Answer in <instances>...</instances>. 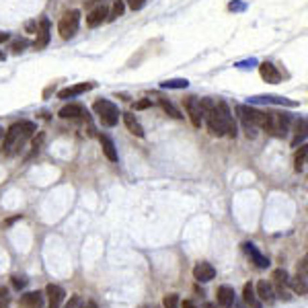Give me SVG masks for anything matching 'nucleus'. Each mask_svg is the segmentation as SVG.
I'll return each mask as SVG.
<instances>
[{"mask_svg":"<svg viewBox=\"0 0 308 308\" xmlns=\"http://www.w3.org/2000/svg\"><path fill=\"white\" fill-rule=\"evenodd\" d=\"M82 304H84V302H82V298L76 294V296H72V298H70V302H68L64 308H82Z\"/></svg>","mask_w":308,"mask_h":308,"instance_id":"obj_33","label":"nucleus"},{"mask_svg":"<svg viewBox=\"0 0 308 308\" xmlns=\"http://www.w3.org/2000/svg\"><path fill=\"white\" fill-rule=\"evenodd\" d=\"M140 308H158V306H154V304H152V306H140Z\"/></svg>","mask_w":308,"mask_h":308,"instance_id":"obj_44","label":"nucleus"},{"mask_svg":"<svg viewBox=\"0 0 308 308\" xmlns=\"http://www.w3.org/2000/svg\"><path fill=\"white\" fill-rule=\"evenodd\" d=\"M82 308H99L95 302H87V304H82Z\"/></svg>","mask_w":308,"mask_h":308,"instance_id":"obj_40","label":"nucleus"},{"mask_svg":"<svg viewBox=\"0 0 308 308\" xmlns=\"http://www.w3.org/2000/svg\"><path fill=\"white\" fill-rule=\"evenodd\" d=\"M288 286H292L296 294L306 296V292H308V288H306V273H300V271H298V276H296L294 280H290Z\"/></svg>","mask_w":308,"mask_h":308,"instance_id":"obj_25","label":"nucleus"},{"mask_svg":"<svg viewBox=\"0 0 308 308\" xmlns=\"http://www.w3.org/2000/svg\"><path fill=\"white\" fill-rule=\"evenodd\" d=\"M306 156H308V146H302V148L296 152V160H294L296 173H302V170L306 168Z\"/></svg>","mask_w":308,"mask_h":308,"instance_id":"obj_26","label":"nucleus"},{"mask_svg":"<svg viewBox=\"0 0 308 308\" xmlns=\"http://www.w3.org/2000/svg\"><path fill=\"white\" fill-rule=\"evenodd\" d=\"M201 113H203V122L208 124V130L212 136H226V126L222 122V115L216 107V103L210 101V99H201Z\"/></svg>","mask_w":308,"mask_h":308,"instance_id":"obj_2","label":"nucleus"},{"mask_svg":"<svg viewBox=\"0 0 308 308\" xmlns=\"http://www.w3.org/2000/svg\"><path fill=\"white\" fill-rule=\"evenodd\" d=\"M45 294L49 298V308H60L64 298H66V292H64V288L62 286H56V284H49L45 288Z\"/></svg>","mask_w":308,"mask_h":308,"instance_id":"obj_14","label":"nucleus"},{"mask_svg":"<svg viewBox=\"0 0 308 308\" xmlns=\"http://www.w3.org/2000/svg\"><path fill=\"white\" fill-rule=\"evenodd\" d=\"M10 35H8V33H0V43H4L6 39H8Z\"/></svg>","mask_w":308,"mask_h":308,"instance_id":"obj_39","label":"nucleus"},{"mask_svg":"<svg viewBox=\"0 0 308 308\" xmlns=\"http://www.w3.org/2000/svg\"><path fill=\"white\" fill-rule=\"evenodd\" d=\"M37 132V126L33 122H19V124H12L4 136V142H2V152L6 156H12L14 152H19V148H23V144L31 138L33 134Z\"/></svg>","mask_w":308,"mask_h":308,"instance_id":"obj_1","label":"nucleus"},{"mask_svg":"<svg viewBox=\"0 0 308 308\" xmlns=\"http://www.w3.org/2000/svg\"><path fill=\"white\" fill-rule=\"evenodd\" d=\"M19 308H43V294L41 292H27L19 300Z\"/></svg>","mask_w":308,"mask_h":308,"instance_id":"obj_18","label":"nucleus"},{"mask_svg":"<svg viewBox=\"0 0 308 308\" xmlns=\"http://www.w3.org/2000/svg\"><path fill=\"white\" fill-rule=\"evenodd\" d=\"M249 103H251V105H286V107H298L296 101H290V99H284V97H276V95L251 97Z\"/></svg>","mask_w":308,"mask_h":308,"instance_id":"obj_8","label":"nucleus"},{"mask_svg":"<svg viewBox=\"0 0 308 308\" xmlns=\"http://www.w3.org/2000/svg\"><path fill=\"white\" fill-rule=\"evenodd\" d=\"M47 43H49V21H47V19H43V21L39 23L37 39H35V43H33V47H35V49H43Z\"/></svg>","mask_w":308,"mask_h":308,"instance_id":"obj_20","label":"nucleus"},{"mask_svg":"<svg viewBox=\"0 0 308 308\" xmlns=\"http://www.w3.org/2000/svg\"><path fill=\"white\" fill-rule=\"evenodd\" d=\"M91 89H95V82H80V84H74V87L62 89V91L58 93V99H74V97H78V95H82V93L91 91Z\"/></svg>","mask_w":308,"mask_h":308,"instance_id":"obj_13","label":"nucleus"},{"mask_svg":"<svg viewBox=\"0 0 308 308\" xmlns=\"http://www.w3.org/2000/svg\"><path fill=\"white\" fill-rule=\"evenodd\" d=\"M27 45H29L27 39H16V41H12V51H14V54H19V51H23Z\"/></svg>","mask_w":308,"mask_h":308,"instance_id":"obj_32","label":"nucleus"},{"mask_svg":"<svg viewBox=\"0 0 308 308\" xmlns=\"http://www.w3.org/2000/svg\"><path fill=\"white\" fill-rule=\"evenodd\" d=\"M216 298H218V304L222 308H230L234 302H236V294H234V288L230 286H220L216 290Z\"/></svg>","mask_w":308,"mask_h":308,"instance_id":"obj_15","label":"nucleus"},{"mask_svg":"<svg viewBox=\"0 0 308 308\" xmlns=\"http://www.w3.org/2000/svg\"><path fill=\"white\" fill-rule=\"evenodd\" d=\"M271 280H273V286H276V298H282V300H290L292 296H290L288 292V284H290V276L286 269H276L271 273Z\"/></svg>","mask_w":308,"mask_h":308,"instance_id":"obj_7","label":"nucleus"},{"mask_svg":"<svg viewBox=\"0 0 308 308\" xmlns=\"http://www.w3.org/2000/svg\"><path fill=\"white\" fill-rule=\"evenodd\" d=\"M243 251L249 255V259H251L257 267H259V269H267V267H269V259H267V257H265L259 249H257L253 243H245V245H243Z\"/></svg>","mask_w":308,"mask_h":308,"instance_id":"obj_11","label":"nucleus"},{"mask_svg":"<svg viewBox=\"0 0 308 308\" xmlns=\"http://www.w3.org/2000/svg\"><path fill=\"white\" fill-rule=\"evenodd\" d=\"M93 109H95V113L99 115V119H101L103 126H107V128L117 126V122H119V111H117V107L113 105L111 101L101 99V101H97L95 105H93Z\"/></svg>","mask_w":308,"mask_h":308,"instance_id":"obj_4","label":"nucleus"},{"mask_svg":"<svg viewBox=\"0 0 308 308\" xmlns=\"http://www.w3.org/2000/svg\"><path fill=\"white\" fill-rule=\"evenodd\" d=\"M0 136H2V130H0Z\"/></svg>","mask_w":308,"mask_h":308,"instance_id":"obj_45","label":"nucleus"},{"mask_svg":"<svg viewBox=\"0 0 308 308\" xmlns=\"http://www.w3.org/2000/svg\"><path fill=\"white\" fill-rule=\"evenodd\" d=\"M243 298H245V304H247L249 308H263L259 296H257L255 288H253L251 284H245V288H243Z\"/></svg>","mask_w":308,"mask_h":308,"instance_id":"obj_23","label":"nucleus"},{"mask_svg":"<svg viewBox=\"0 0 308 308\" xmlns=\"http://www.w3.org/2000/svg\"><path fill=\"white\" fill-rule=\"evenodd\" d=\"M187 87H189V80L185 78H173V80L160 82V89H187Z\"/></svg>","mask_w":308,"mask_h":308,"instance_id":"obj_27","label":"nucleus"},{"mask_svg":"<svg viewBox=\"0 0 308 308\" xmlns=\"http://www.w3.org/2000/svg\"><path fill=\"white\" fill-rule=\"evenodd\" d=\"M12 286H14L16 290H23V288L27 286V280H25V278H19V276H14V278H12Z\"/></svg>","mask_w":308,"mask_h":308,"instance_id":"obj_34","label":"nucleus"},{"mask_svg":"<svg viewBox=\"0 0 308 308\" xmlns=\"http://www.w3.org/2000/svg\"><path fill=\"white\" fill-rule=\"evenodd\" d=\"M10 304V296L6 288H0V308H6Z\"/></svg>","mask_w":308,"mask_h":308,"instance_id":"obj_31","label":"nucleus"},{"mask_svg":"<svg viewBox=\"0 0 308 308\" xmlns=\"http://www.w3.org/2000/svg\"><path fill=\"white\" fill-rule=\"evenodd\" d=\"M181 308H197V306H195V304H193L191 300H185V302L181 304Z\"/></svg>","mask_w":308,"mask_h":308,"instance_id":"obj_38","label":"nucleus"},{"mask_svg":"<svg viewBox=\"0 0 308 308\" xmlns=\"http://www.w3.org/2000/svg\"><path fill=\"white\" fill-rule=\"evenodd\" d=\"M150 105H152V101H150V99H144V101L134 103V109H148Z\"/></svg>","mask_w":308,"mask_h":308,"instance_id":"obj_36","label":"nucleus"},{"mask_svg":"<svg viewBox=\"0 0 308 308\" xmlns=\"http://www.w3.org/2000/svg\"><path fill=\"white\" fill-rule=\"evenodd\" d=\"M236 111H238V115H241V119H243V124L247 126V134H249V138H253L255 136V128H259V122H261V113L263 111H259V109H255V107H251V105H238L236 107Z\"/></svg>","mask_w":308,"mask_h":308,"instance_id":"obj_6","label":"nucleus"},{"mask_svg":"<svg viewBox=\"0 0 308 308\" xmlns=\"http://www.w3.org/2000/svg\"><path fill=\"white\" fill-rule=\"evenodd\" d=\"M124 10H126V6H124L122 0H115V2H113V8H111V12H109L107 19H109V21H115L117 16H122V14H124Z\"/></svg>","mask_w":308,"mask_h":308,"instance_id":"obj_29","label":"nucleus"},{"mask_svg":"<svg viewBox=\"0 0 308 308\" xmlns=\"http://www.w3.org/2000/svg\"><path fill=\"white\" fill-rule=\"evenodd\" d=\"M4 58H6V56H4V54H2V51H0V62H2V60H4Z\"/></svg>","mask_w":308,"mask_h":308,"instance_id":"obj_43","label":"nucleus"},{"mask_svg":"<svg viewBox=\"0 0 308 308\" xmlns=\"http://www.w3.org/2000/svg\"><path fill=\"white\" fill-rule=\"evenodd\" d=\"M78 25H80V10L72 8V10L64 12V16H62L60 23H58V33H60V37H62V39L74 37V33L78 31Z\"/></svg>","mask_w":308,"mask_h":308,"instance_id":"obj_5","label":"nucleus"},{"mask_svg":"<svg viewBox=\"0 0 308 308\" xmlns=\"http://www.w3.org/2000/svg\"><path fill=\"white\" fill-rule=\"evenodd\" d=\"M185 109L187 113H189V119H191V124L195 128H201L203 124V113H201V103L195 99V97H189L185 101Z\"/></svg>","mask_w":308,"mask_h":308,"instance_id":"obj_10","label":"nucleus"},{"mask_svg":"<svg viewBox=\"0 0 308 308\" xmlns=\"http://www.w3.org/2000/svg\"><path fill=\"white\" fill-rule=\"evenodd\" d=\"M259 74H261V78H263L265 82H269V84H278V82L282 80L280 70H278V68L273 66L271 62H263V64L259 66Z\"/></svg>","mask_w":308,"mask_h":308,"instance_id":"obj_16","label":"nucleus"},{"mask_svg":"<svg viewBox=\"0 0 308 308\" xmlns=\"http://www.w3.org/2000/svg\"><path fill=\"white\" fill-rule=\"evenodd\" d=\"M193 278L199 282V284H208L216 278V269L214 265H210L208 261H199L195 267H193Z\"/></svg>","mask_w":308,"mask_h":308,"instance_id":"obj_9","label":"nucleus"},{"mask_svg":"<svg viewBox=\"0 0 308 308\" xmlns=\"http://www.w3.org/2000/svg\"><path fill=\"white\" fill-rule=\"evenodd\" d=\"M228 8H230V10H243V8H245V4H241V2H230V4H228Z\"/></svg>","mask_w":308,"mask_h":308,"instance_id":"obj_37","label":"nucleus"},{"mask_svg":"<svg viewBox=\"0 0 308 308\" xmlns=\"http://www.w3.org/2000/svg\"><path fill=\"white\" fill-rule=\"evenodd\" d=\"M216 107H218V111L222 115V122H224V126H226V136L234 138V136H236V124H234V119H232V113H230L228 105H226L224 101H218Z\"/></svg>","mask_w":308,"mask_h":308,"instance_id":"obj_12","label":"nucleus"},{"mask_svg":"<svg viewBox=\"0 0 308 308\" xmlns=\"http://www.w3.org/2000/svg\"><path fill=\"white\" fill-rule=\"evenodd\" d=\"M128 4H130V8H132V10H140V8L146 4V0H130Z\"/></svg>","mask_w":308,"mask_h":308,"instance_id":"obj_35","label":"nucleus"},{"mask_svg":"<svg viewBox=\"0 0 308 308\" xmlns=\"http://www.w3.org/2000/svg\"><path fill=\"white\" fill-rule=\"evenodd\" d=\"M205 308H218L216 304H212V302H208V304H205Z\"/></svg>","mask_w":308,"mask_h":308,"instance_id":"obj_42","label":"nucleus"},{"mask_svg":"<svg viewBox=\"0 0 308 308\" xmlns=\"http://www.w3.org/2000/svg\"><path fill=\"white\" fill-rule=\"evenodd\" d=\"M27 31H35V23H27Z\"/></svg>","mask_w":308,"mask_h":308,"instance_id":"obj_41","label":"nucleus"},{"mask_svg":"<svg viewBox=\"0 0 308 308\" xmlns=\"http://www.w3.org/2000/svg\"><path fill=\"white\" fill-rule=\"evenodd\" d=\"M255 292H257V296H259L261 302H267V304L276 302V292H273V286L269 282H265V280H261L259 284H257Z\"/></svg>","mask_w":308,"mask_h":308,"instance_id":"obj_17","label":"nucleus"},{"mask_svg":"<svg viewBox=\"0 0 308 308\" xmlns=\"http://www.w3.org/2000/svg\"><path fill=\"white\" fill-rule=\"evenodd\" d=\"M158 103H160L162 111H164V113H168L170 117H175V119H181V117H183V115L179 113V109H175V105H173V103H168L166 99H158Z\"/></svg>","mask_w":308,"mask_h":308,"instance_id":"obj_28","label":"nucleus"},{"mask_svg":"<svg viewBox=\"0 0 308 308\" xmlns=\"http://www.w3.org/2000/svg\"><path fill=\"white\" fill-rule=\"evenodd\" d=\"M107 14H109V10H107V6L105 4H101V6H97L89 16H87V25L89 27H99L103 21L107 19Z\"/></svg>","mask_w":308,"mask_h":308,"instance_id":"obj_21","label":"nucleus"},{"mask_svg":"<svg viewBox=\"0 0 308 308\" xmlns=\"http://www.w3.org/2000/svg\"><path fill=\"white\" fill-rule=\"evenodd\" d=\"M164 308H179V294H168L162 300Z\"/></svg>","mask_w":308,"mask_h":308,"instance_id":"obj_30","label":"nucleus"},{"mask_svg":"<svg viewBox=\"0 0 308 308\" xmlns=\"http://www.w3.org/2000/svg\"><path fill=\"white\" fill-rule=\"evenodd\" d=\"M58 115H60L62 119H78V117H82V115H84V107H82V105H78V103H70V105L62 107Z\"/></svg>","mask_w":308,"mask_h":308,"instance_id":"obj_24","label":"nucleus"},{"mask_svg":"<svg viewBox=\"0 0 308 308\" xmlns=\"http://www.w3.org/2000/svg\"><path fill=\"white\" fill-rule=\"evenodd\" d=\"M124 124H126V128H128V132L134 134L136 138H144V128H142V124L138 122V119H136V115L124 113Z\"/></svg>","mask_w":308,"mask_h":308,"instance_id":"obj_19","label":"nucleus"},{"mask_svg":"<svg viewBox=\"0 0 308 308\" xmlns=\"http://www.w3.org/2000/svg\"><path fill=\"white\" fill-rule=\"evenodd\" d=\"M290 115H286V113H278V111H263L261 113V122H259V128L261 130H265L267 134H271V136H284L286 132H288V128H290Z\"/></svg>","mask_w":308,"mask_h":308,"instance_id":"obj_3","label":"nucleus"},{"mask_svg":"<svg viewBox=\"0 0 308 308\" xmlns=\"http://www.w3.org/2000/svg\"><path fill=\"white\" fill-rule=\"evenodd\" d=\"M99 142H101V148H103V154L111 160V162H117V150H115V144L109 136H99Z\"/></svg>","mask_w":308,"mask_h":308,"instance_id":"obj_22","label":"nucleus"}]
</instances>
